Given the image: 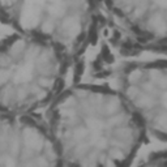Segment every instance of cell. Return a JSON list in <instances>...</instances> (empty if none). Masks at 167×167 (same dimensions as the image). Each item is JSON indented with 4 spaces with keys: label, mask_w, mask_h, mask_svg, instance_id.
Masks as SVG:
<instances>
[]
</instances>
